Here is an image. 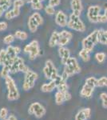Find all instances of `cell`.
<instances>
[{"label":"cell","mask_w":107,"mask_h":120,"mask_svg":"<svg viewBox=\"0 0 107 120\" xmlns=\"http://www.w3.org/2000/svg\"><path fill=\"white\" fill-rule=\"evenodd\" d=\"M70 40H71L70 38L60 37L59 41H58V46H65L66 45H67V44L69 43Z\"/></svg>","instance_id":"1f68e13d"},{"label":"cell","mask_w":107,"mask_h":120,"mask_svg":"<svg viewBox=\"0 0 107 120\" xmlns=\"http://www.w3.org/2000/svg\"><path fill=\"white\" fill-rule=\"evenodd\" d=\"M67 26L71 30H76V31L78 32H85V29H86L85 23L81 19L80 16L74 14V13H72L69 16Z\"/></svg>","instance_id":"6da1fadb"},{"label":"cell","mask_w":107,"mask_h":120,"mask_svg":"<svg viewBox=\"0 0 107 120\" xmlns=\"http://www.w3.org/2000/svg\"><path fill=\"white\" fill-rule=\"evenodd\" d=\"M57 87L55 82L54 80H51L49 83H44L42 86H41V90L43 92H50L54 90V88Z\"/></svg>","instance_id":"e0dca14e"},{"label":"cell","mask_w":107,"mask_h":120,"mask_svg":"<svg viewBox=\"0 0 107 120\" xmlns=\"http://www.w3.org/2000/svg\"><path fill=\"white\" fill-rule=\"evenodd\" d=\"M5 120H9V119H5Z\"/></svg>","instance_id":"db71d44e"},{"label":"cell","mask_w":107,"mask_h":120,"mask_svg":"<svg viewBox=\"0 0 107 120\" xmlns=\"http://www.w3.org/2000/svg\"><path fill=\"white\" fill-rule=\"evenodd\" d=\"M57 88H58V91H61L63 93L68 91V85L66 83V81H65V80L62 81V82L59 83L57 86Z\"/></svg>","instance_id":"cb8c5ba5"},{"label":"cell","mask_w":107,"mask_h":120,"mask_svg":"<svg viewBox=\"0 0 107 120\" xmlns=\"http://www.w3.org/2000/svg\"><path fill=\"white\" fill-rule=\"evenodd\" d=\"M60 3H61V0H49V4L50 6H51V7H57L60 4Z\"/></svg>","instance_id":"b9f144b4"},{"label":"cell","mask_w":107,"mask_h":120,"mask_svg":"<svg viewBox=\"0 0 107 120\" xmlns=\"http://www.w3.org/2000/svg\"><path fill=\"white\" fill-rule=\"evenodd\" d=\"M70 7L74 14L80 16L83 11V5L81 0H71Z\"/></svg>","instance_id":"30bf717a"},{"label":"cell","mask_w":107,"mask_h":120,"mask_svg":"<svg viewBox=\"0 0 107 120\" xmlns=\"http://www.w3.org/2000/svg\"><path fill=\"white\" fill-rule=\"evenodd\" d=\"M7 116H8V111L7 108L3 107L0 110V119L1 120H5L7 119Z\"/></svg>","instance_id":"d6a6232c"},{"label":"cell","mask_w":107,"mask_h":120,"mask_svg":"<svg viewBox=\"0 0 107 120\" xmlns=\"http://www.w3.org/2000/svg\"><path fill=\"white\" fill-rule=\"evenodd\" d=\"M25 2L24 0H15V1L13 2L12 5L13 7H22L23 5H24Z\"/></svg>","instance_id":"ab89813d"},{"label":"cell","mask_w":107,"mask_h":120,"mask_svg":"<svg viewBox=\"0 0 107 120\" xmlns=\"http://www.w3.org/2000/svg\"><path fill=\"white\" fill-rule=\"evenodd\" d=\"M98 22L101 23H105L107 22V18L105 15H100L98 17Z\"/></svg>","instance_id":"7bdbcfd3"},{"label":"cell","mask_w":107,"mask_h":120,"mask_svg":"<svg viewBox=\"0 0 107 120\" xmlns=\"http://www.w3.org/2000/svg\"><path fill=\"white\" fill-rule=\"evenodd\" d=\"M13 3H11V0H0V6L4 10V11H8L10 7Z\"/></svg>","instance_id":"d4e9b609"},{"label":"cell","mask_w":107,"mask_h":120,"mask_svg":"<svg viewBox=\"0 0 107 120\" xmlns=\"http://www.w3.org/2000/svg\"><path fill=\"white\" fill-rule=\"evenodd\" d=\"M23 51L26 54H29V58L30 60H34L40 54L39 44L37 40H33L24 46Z\"/></svg>","instance_id":"5b68a950"},{"label":"cell","mask_w":107,"mask_h":120,"mask_svg":"<svg viewBox=\"0 0 107 120\" xmlns=\"http://www.w3.org/2000/svg\"><path fill=\"white\" fill-rule=\"evenodd\" d=\"M5 18L8 20H11V19H13L14 18H15V15L14 13L13 10H8V11H6L5 13Z\"/></svg>","instance_id":"e575fe53"},{"label":"cell","mask_w":107,"mask_h":120,"mask_svg":"<svg viewBox=\"0 0 107 120\" xmlns=\"http://www.w3.org/2000/svg\"><path fill=\"white\" fill-rule=\"evenodd\" d=\"M38 75L37 73L34 72L32 71H29L26 73H25V79L24 82L22 85V88L24 90H29L34 87V82L38 79Z\"/></svg>","instance_id":"8992f818"},{"label":"cell","mask_w":107,"mask_h":120,"mask_svg":"<svg viewBox=\"0 0 107 120\" xmlns=\"http://www.w3.org/2000/svg\"><path fill=\"white\" fill-rule=\"evenodd\" d=\"M55 23L60 27L67 26L68 19L67 15L63 11H58L55 14Z\"/></svg>","instance_id":"9c48e42d"},{"label":"cell","mask_w":107,"mask_h":120,"mask_svg":"<svg viewBox=\"0 0 107 120\" xmlns=\"http://www.w3.org/2000/svg\"><path fill=\"white\" fill-rule=\"evenodd\" d=\"M30 71L29 67H27L26 64H24V63H21V64L19 65V71L23 72V73H26L27 71Z\"/></svg>","instance_id":"60d3db41"},{"label":"cell","mask_w":107,"mask_h":120,"mask_svg":"<svg viewBox=\"0 0 107 120\" xmlns=\"http://www.w3.org/2000/svg\"><path fill=\"white\" fill-rule=\"evenodd\" d=\"M80 71L81 67H79L77 59L74 57H70L65 65V68H64L63 72L70 77L74 74L79 73Z\"/></svg>","instance_id":"277c9868"},{"label":"cell","mask_w":107,"mask_h":120,"mask_svg":"<svg viewBox=\"0 0 107 120\" xmlns=\"http://www.w3.org/2000/svg\"><path fill=\"white\" fill-rule=\"evenodd\" d=\"M98 43L107 46V30H98Z\"/></svg>","instance_id":"2e32d148"},{"label":"cell","mask_w":107,"mask_h":120,"mask_svg":"<svg viewBox=\"0 0 107 120\" xmlns=\"http://www.w3.org/2000/svg\"><path fill=\"white\" fill-rule=\"evenodd\" d=\"M85 119H86V117H85L84 112H83V110L80 111L76 115L75 120H85Z\"/></svg>","instance_id":"74e56055"},{"label":"cell","mask_w":107,"mask_h":120,"mask_svg":"<svg viewBox=\"0 0 107 120\" xmlns=\"http://www.w3.org/2000/svg\"><path fill=\"white\" fill-rule=\"evenodd\" d=\"M26 2L28 3H38V2H42L41 0H26Z\"/></svg>","instance_id":"c3c4849f"},{"label":"cell","mask_w":107,"mask_h":120,"mask_svg":"<svg viewBox=\"0 0 107 120\" xmlns=\"http://www.w3.org/2000/svg\"><path fill=\"white\" fill-rule=\"evenodd\" d=\"M64 95H65V99H66V101H68V100H70V99L71 98V94H70V93L68 92V91L64 93Z\"/></svg>","instance_id":"7dc6e473"},{"label":"cell","mask_w":107,"mask_h":120,"mask_svg":"<svg viewBox=\"0 0 107 120\" xmlns=\"http://www.w3.org/2000/svg\"><path fill=\"white\" fill-rule=\"evenodd\" d=\"M54 68H55V67H54L53 62L51 60H47L46 62V65H45L43 68V73L45 77L47 79H50V78H51L52 72H53Z\"/></svg>","instance_id":"7c38bea8"},{"label":"cell","mask_w":107,"mask_h":120,"mask_svg":"<svg viewBox=\"0 0 107 120\" xmlns=\"http://www.w3.org/2000/svg\"><path fill=\"white\" fill-rule=\"evenodd\" d=\"M15 35L10 34L3 38V42H4L5 44H7V45H11V44L15 41Z\"/></svg>","instance_id":"83f0119b"},{"label":"cell","mask_w":107,"mask_h":120,"mask_svg":"<svg viewBox=\"0 0 107 120\" xmlns=\"http://www.w3.org/2000/svg\"><path fill=\"white\" fill-rule=\"evenodd\" d=\"M101 99L102 101V105L105 108H107V94L106 93H102L100 95Z\"/></svg>","instance_id":"f35d334b"},{"label":"cell","mask_w":107,"mask_h":120,"mask_svg":"<svg viewBox=\"0 0 107 120\" xmlns=\"http://www.w3.org/2000/svg\"><path fill=\"white\" fill-rule=\"evenodd\" d=\"M32 16H33V18L35 19L36 22H38V26H41V25H42V23H43V19H42V15H41L38 12H34V13H33Z\"/></svg>","instance_id":"4316f807"},{"label":"cell","mask_w":107,"mask_h":120,"mask_svg":"<svg viewBox=\"0 0 107 120\" xmlns=\"http://www.w3.org/2000/svg\"><path fill=\"white\" fill-rule=\"evenodd\" d=\"M59 36L60 37H64V38H72L73 37V34L71 32H70L69 30H63L61 32H59Z\"/></svg>","instance_id":"f546056e"},{"label":"cell","mask_w":107,"mask_h":120,"mask_svg":"<svg viewBox=\"0 0 107 120\" xmlns=\"http://www.w3.org/2000/svg\"><path fill=\"white\" fill-rule=\"evenodd\" d=\"M3 13H4V10H3V8L1 7V6H0V18L3 16Z\"/></svg>","instance_id":"816d5d0a"},{"label":"cell","mask_w":107,"mask_h":120,"mask_svg":"<svg viewBox=\"0 0 107 120\" xmlns=\"http://www.w3.org/2000/svg\"><path fill=\"white\" fill-rule=\"evenodd\" d=\"M98 86H107V77H102L98 79Z\"/></svg>","instance_id":"836d02e7"},{"label":"cell","mask_w":107,"mask_h":120,"mask_svg":"<svg viewBox=\"0 0 107 120\" xmlns=\"http://www.w3.org/2000/svg\"><path fill=\"white\" fill-rule=\"evenodd\" d=\"M28 28L29 30H30V32L32 33H34L37 31V30H38V22L35 21V19L33 18V16L29 17V19H28Z\"/></svg>","instance_id":"ac0fdd59"},{"label":"cell","mask_w":107,"mask_h":120,"mask_svg":"<svg viewBox=\"0 0 107 120\" xmlns=\"http://www.w3.org/2000/svg\"><path fill=\"white\" fill-rule=\"evenodd\" d=\"M7 23L6 22H0V31H3L7 29Z\"/></svg>","instance_id":"ee69618b"},{"label":"cell","mask_w":107,"mask_h":120,"mask_svg":"<svg viewBox=\"0 0 107 120\" xmlns=\"http://www.w3.org/2000/svg\"><path fill=\"white\" fill-rule=\"evenodd\" d=\"M8 119L9 120H17V119H16V117L15 116H14V115H9V117H8Z\"/></svg>","instance_id":"f907efd6"},{"label":"cell","mask_w":107,"mask_h":120,"mask_svg":"<svg viewBox=\"0 0 107 120\" xmlns=\"http://www.w3.org/2000/svg\"><path fill=\"white\" fill-rule=\"evenodd\" d=\"M31 8L35 10V11H39V10H42L43 8V5H42V2H38V3H31Z\"/></svg>","instance_id":"8d00e7d4"},{"label":"cell","mask_w":107,"mask_h":120,"mask_svg":"<svg viewBox=\"0 0 107 120\" xmlns=\"http://www.w3.org/2000/svg\"><path fill=\"white\" fill-rule=\"evenodd\" d=\"M65 95H64V93L58 91L56 92L55 94V102L58 105H61L63 103V102L65 101Z\"/></svg>","instance_id":"ffe728a7"},{"label":"cell","mask_w":107,"mask_h":120,"mask_svg":"<svg viewBox=\"0 0 107 120\" xmlns=\"http://www.w3.org/2000/svg\"><path fill=\"white\" fill-rule=\"evenodd\" d=\"M58 54H59V56L61 58L62 64L66 65L67 60L70 57V51L67 48H66L65 46H59V48H58Z\"/></svg>","instance_id":"8fae6325"},{"label":"cell","mask_w":107,"mask_h":120,"mask_svg":"<svg viewBox=\"0 0 107 120\" xmlns=\"http://www.w3.org/2000/svg\"><path fill=\"white\" fill-rule=\"evenodd\" d=\"M89 53H90V52H89L88 51H86V50H85L82 48V49L79 51V56H80V58L84 62H89V59H90Z\"/></svg>","instance_id":"d6986e66"},{"label":"cell","mask_w":107,"mask_h":120,"mask_svg":"<svg viewBox=\"0 0 107 120\" xmlns=\"http://www.w3.org/2000/svg\"><path fill=\"white\" fill-rule=\"evenodd\" d=\"M15 52H16L17 55H18V54L21 52V48L19 47V46H15Z\"/></svg>","instance_id":"681fc988"},{"label":"cell","mask_w":107,"mask_h":120,"mask_svg":"<svg viewBox=\"0 0 107 120\" xmlns=\"http://www.w3.org/2000/svg\"><path fill=\"white\" fill-rule=\"evenodd\" d=\"M10 73H11V67H8V66H3L0 75H1L2 78L6 79L7 77L9 76Z\"/></svg>","instance_id":"484cf974"},{"label":"cell","mask_w":107,"mask_h":120,"mask_svg":"<svg viewBox=\"0 0 107 120\" xmlns=\"http://www.w3.org/2000/svg\"><path fill=\"white\" fill-rule=\"evenodd\" d=\"M101 12V7L98 5L90 6L88 7L87 10V19L90 22L92 23H98V17Z\"/></svg>","instance_id":"52a82bcc"},{"label":"cell","mask_w":107,"mask_h":120,"mask_svg":"<svg viewBox=\"0 0 107 120\" xmlns=\"http://www.w3.org/2000/svg\"><path fill=\"white\" fill-rule=\"evenodd\" d=\"M14 35L16 38L22 40V41L27 39V38H28V34L25 31H22V30H16Z\"/></svg>","instance_id":"44dd1931"},{"label":"cell","mask_w":107,"mask_h":120,"mask_svg":"<svg viewBox=\"0 0 107 120\" xmlns=\"http://www.w3.org/2000/svg\"><path fill=\"white\" fill-rule=\"evenodd\" d=\"M59 32L58 31H54L52 33L50 38L49 40V46L50 47H54L55 46L58 45V41H59Z\"/></svg>","instance_id":"9a60e30c"},{"label":"cell","mask_w":107,"mask_h":120,"mask_svg":"<svg viewBox=\"0 0 107 120\" xmlns=\"http://www.w3.org/2000/svg\"><path fill=\"white\" fill-rule=\"evenodd\" d=\"M98 30H94L93 32H91L88 36H86L85 38H83L81 41L82 48L89 52H91L94 50V46L97 43H98Z\"/></svg>","instance_id":"7a4b0ae2"},{"label":"cell","mask_w":107,"mask_h":120,"mask_svg":"<svg viewBox=\"0 0 107 120\" xmlns=\"http://www.w3.org/2000/svg\"><path fill=\"white\" fill-rule=\"evenodd\" d=\"M94 89L93 87H91L90 86L87 84H85L83 86L82 89L81 90V96L84 98H89L93 94V91H94Z\"/></svg>","instance_id":"5bb4252c"},{"label":"cell","mask_w":107,"mask_h":120,"mask_svg":"<svg viewBox=\"0 0 107 120\" xmlns=\"http://www.w3.org/2000/svg\"><path fill=\"white\" fill-rule=\"evenodd\" d=\"M41 1H44V0H41Z\"/></svg>","instance_id":"11a10c76"},{"label":"cell","mask_w":107,"mask_h":120,"mask_svg":"<svg viewBox=\"0 0 107 120\" xmlns=\"http://www.w3.org/2000/svg\"><path fill=\"white\" fill-rule=\"evenodd\" d=\"M12 10H13L14 13H15V17H18V15H20V8H19V7H14Z\"/></svg>","instance_id":"bcb514c9"},{"label":"cell","mask_w":107,"mask_h":120,"mask_svg":"<svg viewBox=\"0 0 107 120\" xmlns=\"http://www.w3.org/2000/svg\"><path fill=\"white\" fill-rule=\"evenodd\" d=\"M85 84L89 85L93 88H95L96 86H98V79H95L94 77H89L85 80Z\"/></svg>","instance_id":"603a6c76"},{"label":"cell","mask_w":107,"mask_h":120,"mask_svg":"<svg viewBox=\"0 0 107 120\" xmlns=\"http://www.w3.org/2000/svg\"><path fill=\"white\" fill-rule=\"evenodd\" d=\"M83 112H84L85 117H86V119H88L89 117H90V109L89 108H85V109H83Z\"/></svg>","instance_id":"f6af8a7d"},{"label":"cell","mask_w":107,"mask_h":120,"mask_svg":"<svg viewBox=\"0 0 107 120\" xmlns=\"http://www.w3.org/2000/svg\"><path fill=\"white\" fill-rule=\"evenodd\" d=\"M7 55L10 56L11 58L12 59H15V58L17 57V54L15 52V46H11V45H8V46L7 47Z\"/></svg>","instance_id":"7402d4cb"},{"label":"cell","mask_w":107,"mask_h":120,"mask_svg":"<svg viewBox=\"0 0 107 120\" xmlns=\"http://www.w3.org/2000/svg\"><path fill=\"white\" fill-rule=\"evenodd\" d=\"M45 12L49 15H53L55 13V10H54V7H51L50 5H47L45 7Z\"/></svg>","instance_id":"d590c367"},{"label":"cell","mask_w":107,"mask_h":120,"mask_svg":"<svg viewBox=\"0 0 107 120\" xmlns=\"http://www.w3.org/2000/svg\"><path fill=\"white\" fill-rule=\"evenodd\" d=\"M106 57V55L104 52H98V53H97L96 55H95V59H96L97 61L100 63H102L105 61Z\"/></svg>","instance_id":"f1b7e54d"},{"label":"cell","mask_w":107,"mask_h":120,"mask_svg":"<svg viewBox=\"0 0 107 120\" xmlns=\"http://www.w3.org/2000/svg\"><path fill=\"white\" fill-rule=\"evenodd\" d=\"M104 15H106V18H107V7H106V9H105V13H104Z\"/></svg>","instance_id":"f5cc1de1"},{"label":"cell","mask_w":107,"mask_h":120,"mask_svg":"<svg viewBox=\"0 0 107 120\" xmlns=\"http://www.w3.org/2000/svg\"><path fill=\"white\" fill-rule=\"evenodd\" d=\"M28 113L30 115H34L36 118L40 119L46 114V109L39 102H33L29 106Z\"/></svg>","instance_id":"ba28073f"},{"label":"cell","mask_w":107,"mask_h":120,"mask_svg":"<svg viewBox=\"0 0 107 120\" xmlns=\"http://www.w3.org/2000/svg\"><path fill=\"white\" fill-rule=\"evenodd\" d=\"M7 56V50L2 49L1 51H0V65H3Z\"/></svg>","instance_id":"4dcf8cb0"},{"label":"cell","mask_w":107,"mask_h":120,"mask_svg":"<svg viewBox=\"0 0 107 120\" xmlns=\"http://www.w3.org/2000/svg\"><path fill=\"white\" fill-rule=\"evenodd\" d=\"M22 63H24V60H23L22 58L18 57V56H17L16 58H15L12 65L11 66V74H15V73L18 72L19 65Z\"/></svg>","instance_id":"4fadbf2b"},{"label":"cell","mask_w":107,"mask_h":120,"mask_svg":"<svg viewBox=\"0 0 107 120\" xmlns=\"http://www.w3.org/2000/svg\"><path fill=\"white\" fill-rule=\"evenodd\" d=\"M5 82L7 85V90H8L7 98L9 101H15V100L18 99L19 91L16 86L15 80L9 75L8 77L5 79Z\"/></svg>","instance_id":"3957f363"}]
</instances>
